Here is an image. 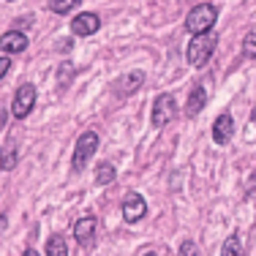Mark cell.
I'll use <instances>...</instances> for the list:
<instances>
[{"instance_id": "obj_12", "label": "cell", "mask_w": 256, "mask_h": 256, "mask_svg": "<svg viewBox=\"0 0 256 256\" xmlns=\"http://www.w3.org/2000/svg\"><path fill=\"white\" fill-rule=\"evenodd\" d=\"M204 104H207V90L204 88H194L191 96H188V104H186V114H191V118H194Z\"/></svg>"}, {"instance_id": "obj_21", "label": "cell", "mask_w": 256, "mask_h": 256, "mask_svg": "<svg viewBox=\"0 0 256 256\" xmlns=\"http://www.w3.org/2000/svg\"><path fill=\"white\" fill-rule=\"evenodd\" d=\"M6 123H8V112L0 106V128H6Z\"/></svg>"}, {"instance_id": "obj_10", "label": "cell", "mask_w": 256, "mask_h": 256, "mask_svg": "<svg viewBox=\"0 0 256 256\" xmlns=\"http://www.w3.org/2000/svg\"><path fill=\"white\" fill-rule=\"evenodd\" d=\"M232 131H234V123H232V114H218L216 123H212V139L218 144H226L232 139Z\"/></svg>"}, {"instance_id": "obj_15", "label": "cell", "mask_w": 256, "mask_h": 256, "mask_svg": "<svg viewBox=\"0 0 256 256\" xmlns=\"http://www.w3.org/2000/svg\"><path fill=\"white\" fill-rule=\"evenodd\" d=\"M82 3V0H50V11H54V14H68V11H74L76 6Z\"/></svg>"}, {"instance_id": "obj_2", "label": "cell", "mask_w": 256, "mask_h": 256, "mask_svg": "<svg viewBox=\"0 0 256 256\" xmlns=\"http://www.w3.org/2000/svg\"><path fill=\"white\" fill-rule=\"evenodd\" d=\"M216 44H218V36L216 33H196L194 36V41L188 44V63L191 66H204L207 60H210V54L216 52Z\"/></svg>"}, {"instance_id": "obj_18", "label": "cell", "mask_w": 256, "mask_h": 256, "mask_svg": "<svg viewBox=\"0 0 256 256\" xmlns=\"http://www.w3.org/2000/svg\"><path fill=\"white\" fill-rule=\"evenodd\" d=\"M0 166H3V169H14L16 166V156L14 153H6V161L0 164Z\"/></svg>"}, {"instance_id": "obj_19", "label": "cell", "mask_w": 256, "mask_h": 256, "mask_svg": "<svg viewBox=\"0 0 256 256\" xmlns=\"http://www.w3.org/2000/svg\"><path fill=\"white\" fill-rule=\"evenodd\" d=\"M8 68H11V60L8 58H0V79L8 74Z\"/></svg>"}, {"instance_id": "obj_16", "label": "cell", "mask_w": 256, "mask_h": 256, "mask_svg": "<svg viewBox=\"0 0 256 256\" xmlns=\"http://www.w3.org/2000/svg\"><path fill=\"white\" fill-rule=\"evenodd\" d=\"M221 254H224V256H237V254H242V242H240V237H237V234H232L229 240L224 242Z\"/></svg>"}, {"instance_id": "obj_5", "label": "cell", "mask_w": 256, "mask_h": 256, "mask_svg": "<svg viewBox=\"0 0 256 256\" xmlns=\"http://www.w3.org/2000/svg\"><path fill=\"white\" fill-rule=\"evenodd\" d=\"M33 106H36V88L33 84H22V88L16 90V96H14L11 112H14L16 118H28V114L33 112Z\"/></svg>"}, {"instance_id": "obj_7", "label": "cell", "mask_w": 256, "mask_h": 256, "mask_svg": "<svg viewBox=\"0 0 256 256\" xmlns=\"http://www.w3.org/2000/svg\"><path fill=\"white\" fill-rule=\"evenodd\" d=\"M144 212H148V204H144V199L139 196V194H128V196L123 199V218L128 224L142 221Z\"/></svg>"}, {"instance_id": "obj_20", "label": "cell", "mask_w": 256, "mask_h": 256, "mask_svg": "<svg viewBox=\"0 0 256 256\" xmlns=\"http://www.w3.org/2000/svg\"><path fill=\"white\" fill-rule=\"evenodd\" d=\"M246 52H248V58H254V33H248V38H246Z\"/></svg>"}, {"instance_id": "obj_3", "label": "cell", "mask_w": 256, "mask_h": 256, "mask_svg": "<svg viewBox=\"0 0 256 256\" xmlns=\"http://www.w3.org/2000/svg\"><path fill=\"white\" fill-rule=\"evenodd\" d=\"M178 114V104H174V96L172 93H161L153 104V126L156 128H164L169 126Z\"/></svg>"}, {"instance_id": "obj_13", "label": "cell", "mask_w": 256, "mask_h": 256, "mask_svg": "<svg viewBox=\"0 0 256 256\" xmlns=\"http://www.w3.org/2000/svg\"><path fill=\"white\" fill-rule=\"evenodd\" d=\"M46 254L50 256H68V242H66L60 234H54L52 240L46 242Z\"/></svg>"}, {"instance_id": "obj_14", "label": "cell", "mask_w": 256, "mask_h": 256, "mask_svg": "<svg viewBox=\"0 0 256 256\" xmlns=\"http://www.w3.org/2000/svg\"><path fill=\"white\" fill-rule=\"evenodd\" d=\"M112 180H114V166L112 164H98L96 166V182L98 186H109Z\"/></svg>"}, {"instance_id": "obj_1", "label": "cell", "mask_w": 256, "mask_h": 256, "mask_svg": "<svg viewBox=\"0 0 256 256\" xmlns=\"http://www.w3.org/2000/svg\"><path fill=\"white\" fill-rule=\"evenodd\" d=\"M216 20H218V8L212 3H199V6H194L191 11H188V16H186V30L191 36H196V33H207L212 25H216Z\"/></svg>"}, {"instance_id": "obj_22", "label": "cell", "mask_w": 256, "mask_h": 256, "mask_svg": "<svg viewBox=\"0 0 256 256\" xmlns=\"http://www.w3.org/2000/svg\"><path fill=\"white\" fill-rule=\"evenodd\" d=\"M180 251H182V254H196V248H194V246H191V242H186V246H182V248H180Z\"/></svg>"}, {"instance_id": "obj_17", "label": "cell", "mask_w": 256, "mask_h": 256, "mask_svg": "<svg viewBox=\"0 0 256 256\" xmlns=\"http://www.w3.org/2000/svg\"><path fill=\"white\" fill-rule=\"evenodd\" d=\"M71 76H74V66H71V63L60 66V84H66V82H68Z\"/></svg>"}, {"instance_id": "obj_23", "label": "cell", "mask_w": 256, "mask_h": 256, "mask_svg": "<svg viewBox=\"0 0 256 256\" xmlns=\"http://www.w3.org/2000/svg\"><path fill=\"white\" fill-rule=\"evenodd\" d=\"M0 164H3V150H0Z\"/></svg>"}, {"instance_id": "obj_9", "label": "cell", "mask_w": 256, "mask_h": 256, "mask_svg": "<svg viewBox=\"0 0 256 256\" xmlns=\"http://www.w3.org/2000/svg\"><path fill=\"white\" fill-rule=\"evenodd\" d=\"M93 234H96V218L93 216H84L74 224V240L82 248H88L90 242H93Z\"/></svg>"}, {"instance_id": "obj_6", "label": "cell", "mask_w": 256, "mask_h": 256, "mask_svg": "<svg viewBox=\"0 0 256 256\" xmlns=\"http://www.w3.org/2000/svg\"><path fill=\"white\" fill-rule=\"evenodd\" d=\"M0 50L3 54H20L28 50V36L22 30H8V33L0 36Z\"/></svg>"}, {"instance_id": "obj_11", "label": "cell", "mask_w": 256, "mask_h": 256, "mask_svg": "<svg viewBox=\"0 0 256 256\" xmlns=\"http://www.w3.org/2000/svg\"><path fill=\"white\" fill-rule=\"evenodd\" d=\"M142 82H144V74H142V71H131V74H126V76L118 82V93H120V96H131V93H136V90L142 88Z\"/></svg>"}, {"instance_id": "obj_8", "label": "cell", "mask_w": 256, "mask_h": 256, "mask_svg": "<svg viewBox=\"0 0 256 256\" xmlns=\"http://www.w3.org/2000/svg\"><path fill=\"white\" fill-rule=\"evenodd\" d=\"M98 28H101L98 14H90V11H84V14H76L74 22H71V33H74V36H93Z\"/></svg>"}, {"instance_id": "obj_4", "label": "cell", "mask_w": 256, "mask_h": 256, "mask_svg": "<svg viewBox=\"0 0 256 256\" xmlns=\"http://www.w3.org/2000/svg\"><path fill=\"white\" fill-rule=\"evenodd\" d=\"M96 148H98V134L96 131H84L82 136H79L76 142V150H74V169L79 172V169H84V164L90 161V156L96 153Z\"/></svg>"}]
</instances>
